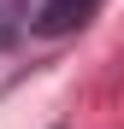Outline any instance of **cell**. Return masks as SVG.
I'll use <instances>...</instances> for the list:
<instances>
[{
    "mask_svg": "<svg viewBox=\"0 0 124 129\" xmlns=\"http://www.w3.org/2000/svg\"><path fill=\"white\" fill-rule=\"evenodd\" d=\"M89 12H95V0H47V6H41V35H65Z\"/></svg>",
    "mask_w": 124,
    "mask_h": 129,
    "instance_id": "cell-1",
    "label": "cell"
}]
</instances>
